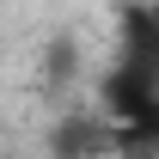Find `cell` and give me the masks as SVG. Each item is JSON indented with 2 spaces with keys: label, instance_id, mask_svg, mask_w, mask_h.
<instances>
[{
  "label": "cell",
  "instance_id": "cell-1",
  "mask_svg": "<svg viewBox=\"0 0 159 159\" xmlns=\"http://www.w3.org/2000/svg\"><path fill=\"white\" fill-rule=\"evenodd\" d=\"M43 153L49 159H110V116H104L98 104L55 116L49 135H43Z\"/></svg>",
  "mask_w": 159,
  "mask_h": 159
},
{
  "label": "cell",
  "instance_id": "cell-2",
  "mask_svg": "<svg viewBox=\"0 0 159 159\" xmlns=\"http://www.w3.org/2000/svg\"><path fill=\"white\" fill-rule=\"evenodd\" d=\"M116 67H122V74H135V80H147V86H159V0L122 12Z\"/></svg>",
  "mask_w": 159,
  "mask_h": 159
},
{
  "label": "cell",
  "instance_id": "cell-3",
  "mask_svg": "<svg viewBox=\"0 0 159 159\" xmlns=\"http://www.w3.org/2000/svg\"><path fill=\"white\" fill-rule=\"evenodd\" d=\"M110 159H159V98L110 116Z\"/></svg>",
  "mask_w": 159,
  "mask_h": 159
},
{
  "label": "cell",
  "instance_id": "cell-4",
  "mask_svg": "<svg viewBox=\"0 0 159 159\" xmlns=\"http://www.w3.org/2000/svg\"><path fill=\"white\" fill-rule=\"evenodd\" d=\"M67 67H74V43L55 37V55L43 61V74H49V86H67Z\"/></svg>",
  "mask_w": 159,
  "mask_h": 159
},
{
  "label": "cell",
  "instance_id": "cell-5",
  "mask_svg": "<svg viewBox=\"0 0 159 159\" xmlns=\"http://www.w3.org/2000/svg\"><path fill=\"white\" fill-rule=\"evenodd\" d=\"M0 159H19V153H12V147H6V153H0Z\"/></svg>",
  "mask_w": 159,
  "mask_h": 159
}]
</instances>
